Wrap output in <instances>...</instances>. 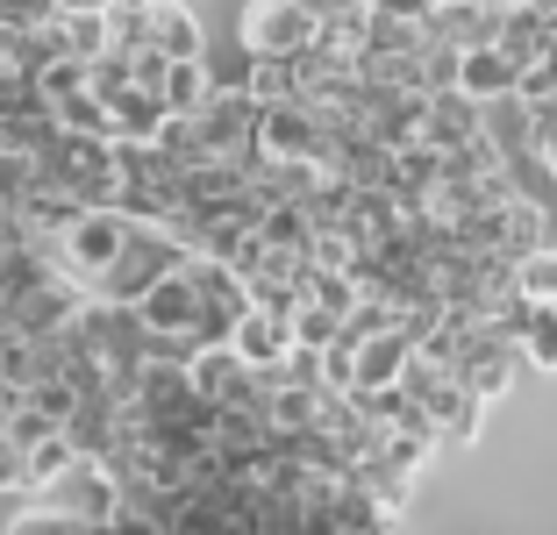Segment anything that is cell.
Returning a JSON list of instances; mask_svg holds the SVG:
<instances>
[{
	"mask_svg": "<svg viewBox=\"0 0 557 535\" xmlns=\"http://www.w3.org/2000/svg\"><path fill=\"white\" fill-rule=\"evenodd\" d=\"M294 343H300V336H294V314H286V308H264V300H250L244 322H236V350H244L258 372H278V364L294 357Z\"/></svg>",
	"mask_w": 557,
	"mask_h": 535,
	"instance_id": "obj_7",
	"label": "cell"
},
{
	"mask_svg": "<svg viewBox=\"0 0 557 535\" xmlns=\"http://www.w3.org/2000/svg\"><path fill=\"white\" fill-rule=\"evenodd\" d=\"M408 364H414V336L400 322L358 336V393L364 386H400V372H408Z\"/></svg>",
	"mask_w": 557,
	"mask_h": 535,
	"instance_id": "obj_9",
	"label": "cell"
},
{
	"mask_svg": "<svg viewBox=\"0 0 557 535\" xmlns=\"http://www.w3.org/2000/svg\"><path fill=\"white\" fill-rule=\"evenodd\" d=\"M500 322H508V336L522 343L529 372H557V300L550 293H522Z\"/></svg>",
	"mask_w": 557,
	"mask_h": 535,
	"instance_id": "obj_8",
	"label": "cell"
},
{
	"mask_svg": "<svg viewBox=\"0 0 557 535\" xmlns=\"http://www.w3.org/2000/svg\"><path fill=\"white\" fill-rule=\"evenodd\" d=\"M108 108H115V122H122V144H158V129L172 122L158 86H129V94H115Z\"/></svg>",
	"mask_w": 557,
	"mask_h": 535,
	"instance_id": "obj_13",
	"label": "cell"
},
{
	"mask_svg": "<svg viewBox=\"0 0 557 535\" xmlns=\"http://www.w3.org/2000/svg\"><path fill=\"white\" fill-rule=\"evenodd\" d=\"M522 286H529V293H550V300H557V250H536V258L522 264Z\"/></svg>",
	"mask_w": 557,
	"mask_h": 535,
	"instance_id": "obj_22",
	"label": "cell"
},
{
	"mask_svg": "<svg viewBox=\"0 0 557 535\" xmlns=\"http://www.w3.org/2000/svg\"><path fill=\"white\" fill-rule=\"evenodd\" d=\"M0 15L22 22V29H44V22L58 15V0H0Z\"/></svg>",
	"mask_w": 557,
	"mask_h": 535,
	"instance_id": "obj_23",
	"label": "cell"
},
{
	"mask_svg": "<svg viewBox=\"0 0 557 535\" xmlns=\"http://www.w3.org/2000/svg\"><path fill=\"white\" fill-rule=\"evenodd\" d=\"M322 36V15L308 0H244L236 8V50L244 58H294Z\"/></svg>",
	"mask_w": 557,
	"mask_h": 535,
	"instance_id": "obj_2",
	"label": "cell"
},
{
	"mask_svg": "<svg viewBox=\"0 0 557 535\" xmlns=\"http://www.w3.org/2000/svg\"><path fill=\"white\" fill-rule=\"evenodd\" d=\"M522 58L515 50H500V43H479V50H465V72H458V86L472 100H500V94H522Z\"/></svg>",
	"mask_w": 557,
	"mask_h": 535,
	"instance_id": "obj_11",
	"label": "cell"
},
{
	"mask_svg": "<svg viewBox=\"0 0 557 535\" xmlns=\"http://www.w3.org/2000/svg\"><path fill=\"white\" fill-rule=\"evenodd\" d=\"M550 8H557V0H550Z\"/></svg>",
	"mask_w": 557,
	"mask_h": 535,
	"instance_id": "obj_28",
	"label": "cell"
},
{
	"mask_svg": "<svg viewBox=\"0 0 557 535\" xmlns=\"http://www.w3.org/2000/svg\"><path fill=\"white\" fill-rule=\"evenodd\" d=\"M108 8H164V0H108Z\"/></svg>",
	"mask_w": 557,
	"mask_h": 535,
	"instance_id": "obj_27",
	"label": "cell"
},
{
	"mask_svg": "<svg viewBox=\"0 0 557 535\" xmlns=\"http://www.w3.org/2000/svg\"><path fill=\"white\" fill-rule=\"evenodd\" d=\"M194 314H200V286L186 278V258L136 293V322H144V336L158 343V350H194V343H186L194 336Z\"/></svg>",
	"mask_w": 557,
	"mask_h": 535,
	"instance_id": "obj_4",
	"label": "cell"
},
{
	"mask_svg": "<svg viewBox=\"0 0 557 535\" xmlns=\"http://www.w3.org/2000/svg\"><path fill=\"white\" fill-rule=\"evenodd\" d=\"M550 22H557V8L550 0H500V22H493V43L500 50H515V58H536L543 43H550Z\"/></svg>",
	"mask_w": 557,
	"mask_h": 535,
	"instance_id": "obj_10",
	"label": "cell"
},
{
	"mask_svg": "<svg viewBox=\"0 0 557 535\" xmlns=\"http://www.w3.org/2000/svg\"><path fill=\"white\" fill-rule=\"evenodd\" d=\"M86 86H94V58H44V65H36V94H44L50 108H65Z\"/></svg>",
	"mask_w": 557,
	"mask_h": 535,
	"instance_id": "obj_17",
	"label": "cell"
},
{
	"mask_svg": "<svg viewBox=\"0 0 557 535\" xmlns=\"http://www.w3.org/2000/svg\"><path fill=\"white\" fill-rule=\"evenodd\" d=\"M244 86L258 100H294L300 94V65L294 58H244Z\"/></svg>",
	"mask_w": 557,
	"mask_h": 535,
	"instance_id": "obj_18",
	"label": "cell"
},
{
	"mask_svg": "<svg viewBox=\"0 0 557 535\" xmlns=\"http://www.w3.org/2000/svg\"><path fill=\"white\" fill-rule=\"evenodd\" d=\"M0 493H29V443L0 428Z\"/></svg>",
	"mask_w": 557,
	"mask_h": 535,
	"instance_id": "obj_21",
	"label": "cell"
},
{
	"mask_svg": "<svg viewBox=\"0 0 557 535\" xmlns=\"http://www.w3.org/2000/svg\"><path fill=\"white\" fill-rule=\"evenodd\" d=\"M294 336L322 350V343H336V336H344V314L329 308V300H314V293H308V300H300V308H294Z\"/></svg>",
	"mask_w": 557,
	"mask_h": 535,
	"instance_id": "obj_20",
	"label": "cell"
},
{
	"mask_svg": "<svg viewBox=\"0 0 557 535\" xmlns=\"http://www.w3.org/2000/svg\"><path fill=\"white\" fill-rule=\"evenodd\" d=\"M422 144L429 150H472V144H486V108H479L465 86H450V94H429V108H422Z\"/></svg>",
	"mask_w": 557,
	"mask_h": 535,
	"instance_id": "obj_6",
	"label": "cell"
},
{
	"mask_svg": "<svg viewBox=\"0 0 557 535\" xmlns=\"http://www.w3.org/2000/svg\"><path fill=\"white\" fill-rule=\"evenodd\" d=\"M379 8H394V15H422V22H429V8H436V0H379Z\"/></svg>",
	"mask_w": 557,
	"mask_h": 535,
	"instance_id": "obj_25",
	"label": "cell"
},
{
	"mask_svg": "<svg viewBox=\"0 0 557 535\" xmlns=\"http://www.w3.org/2000/svg\"><path fill=\"white\" fill-rule=\"evenodd\" d=\"M129 228H136V214L129 208H79L58 236H50V258L65 264L72 278H79L86 293L100 286V278L115 272V258H122V244H129Z\"/></svg>",
	"mask_w": 557,
	"mask_h": 535,
	"instance_id": "obj_1",
	"label": "cell"
},
{
	"mask_svg": "<svg viewBox=\"0 0 557 535\" xmlns=\"http://www.w3.org/2000/svg\"><path fill=\"white\" fill-rule=\"evenodd\" d=\"M15 407H22V393H15V386H8V378H0V428L15 422Z\"/></svg>",
	"mask_w": 557,
	"mask_h": 535,
	"instance_id": "obj_24",
	"label": "cell"
},
{
	"mask_svg": "<svg viewBox=\"0 0 557 535\" xmlns=\"http://www.w3.org/2000/svg\"><path fill=\"white\" fill-rule=\"evenodd\" d=\"M15 535H79V514L58 507L50 493H15V514H8Z\"/></svg>",
	"mask_w": 557,
	"mask_h": 535,
	"instance_id": "obj_15",
	"label": "cell"
},
{
	"mask_svg": "<svg viewBox=\"0 0 557 535\" xmlns=\"http://www.w3.org/2000/svg\"><path fill=\"white\" fill-rule=\"evenodd\" d=\"M214 86H222V79H214V58H208V50H194V58H172V65H164L158 94H164V108H172V114H194Z\"/></svg>",
	"mask_w": 557,
	"mask_h": 535,
	"instance_id": "obj_12",
	"label": "cell"
},
{
	"mask_svg": "<svg viewBox=\"0 0 557 535\" xmlns=\"http://www.w3.org/2000/svg\"><path fill=\"white\" fill-rule=\"evenodd\" d=\"M314 15H336V8H350V0H308Z\"/></svg>",
	"mask_w": 557,
	"mask_h": 535,
	"instance_id": "obj_26",
	"label": "cell"
},
{
	"mask_svg": "<svg viewBox=\"0 0 557 535\" xmlns=\"http://www.w3.org/2000/svg\"><path fill=\"white\" fill-rule=\"evenodd\" d=\"M458 72H465V50L443 43V36H429V43H422V86H429V94H450Z\"/></svg>",
	"mask_w": 557,
	"mask_h": 535,
	"instance_id": "obj_19",
	"label": "cell"
},
{
	"mask_svg": "<svg viewBox=\"0 0 557 535\" xmlns=\"http://www.w3.org/2000/svg\"><path fill=\"white\" fill-rule=\"evenodd\" d=\"M79 457H86V450L72 443V428H50V436H36V443H29V493H44L50 478H58V471H72Z\"/></svg>",
	"mask_w": 557,
	"mask_h": 535,
	"instance_id": "obj_16",
	"label": "cell"
},
{
	"mask_svg": "<svg viewBox=\"0 0 557 535\" xmlns=\"http://www.w3.org/2000/svg\"><path fill=\"white\" fill-rule=\"evenodd\" d=\"M314 150H322V122H314L308 100H264L258 114V158H300L314 164Z\"/></svg>",
	"mask_w": 557,
	"mask_h": 535,
	"instance_id": "obj_5",
	"label": "cell"
},
{
	"mask_svg": "<svg viewBox=\"0 0 557 535\" xmlns=\"http://www.w3.org/2000/svg\"><path fill=\"white\" fill-rule=\"evenodd\" d=\"M122 178H129L122 208H129L136 222H164V214L186 200V164L164 144H122Z\"/></svg>",
	"mask_w": 557,
	"mask_h": 535,
	"instance_id": "obj_3",
	"label": "cell"
},
{
	"mask_svg": "<svg viewBox=\"0 0 557 535\" xmlns=\"http://www.w3.org/2000/svg\"><path fill=\"white\" fill-rule=\"evenodd\" d=\"M150 43L164 58H194V50H208V29H200V15L186 0H164V8H150Z\"/></svg>",
	"mask_w": 557,
	"mask_h": 535,
	"instance_id": "obj_14",
	"label": "cell"
}]
</instances>
